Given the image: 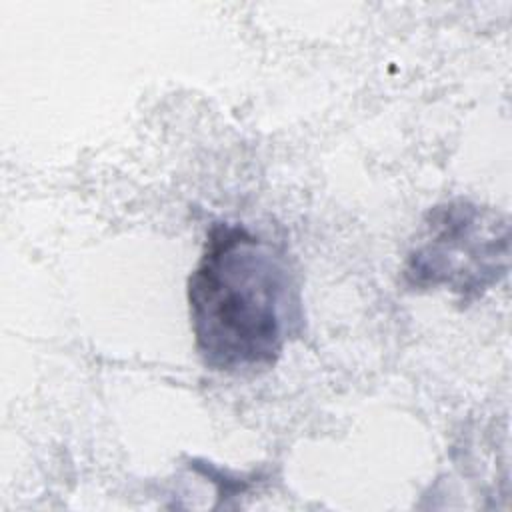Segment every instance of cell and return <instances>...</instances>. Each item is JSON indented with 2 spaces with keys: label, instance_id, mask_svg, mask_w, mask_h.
<instances>
[{
  "label": "cell",
  "instance_id": "obj_1",
  "mask_svg": "<svg viewBox=\"0 0 512 512\" xmlns=\"http://www.w3.org/2000/svg\"><path fill=\"white\" fill-rule=\"evenodd\" d=\"M186 298L196 352L218 372L274 366L300 322L288 256L238 222L208 228Z\"/></svg>",
  "mask_w": 512,
  "mask_h": 512
},
{
  "label": "cell",
  "instance_id": "obj_2",
  "mask_svg": "<svg viewBox=\"0 0 512 512\" xmlns=\"http://www.w3.org/2000/svg\"><path fill=\"white\" fill-rule=\"evenodd\" d=\"M510 224L504 214L456 198L436 204L406 256L402 280L412 290L446 288L474 302L508 272Z\"/></svg>",
  "mask_w": 512,
  "mask_h": 512
}]
</instances>
